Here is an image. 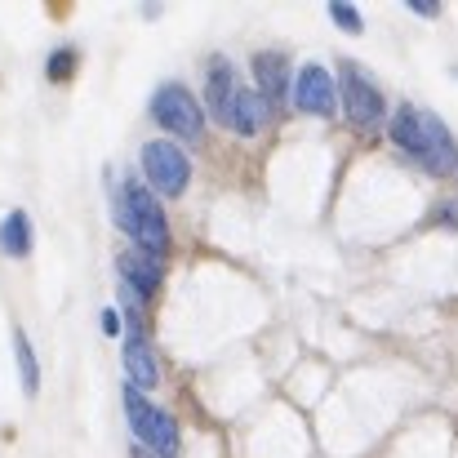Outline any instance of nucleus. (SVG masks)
Listing matches in <instances>:
<instances>
[{
    "instance_id": "obj_14",
    "label": "nucleus",
    "mask_w": 458,
    "mask_h": 458,
    "mask_svg": "<svg viewBox=\"0 0 458 458\" xmlns=\"http://www.w3.org/2000/svg\"><path fill=\"white\" fill-rule=\"evenodd\" d=\"M13 356H18L22 392H27V396H36V392H40V365H36V352H31V343H27V334H22V329L13 334Z\"/></svg>"
},
{
    "instance_id": "obj_9",
    "label": "nucleus",
    "mask_w": 458,
    "mask_h": 458,
    "mask_svg": "<svg viewBox=\"0 0 458 458\" xmlns=\"http://www.w3.org/2000/svg\"><path fill=\"white\" fill-rule=\"evenodd\" d=\"M116 267H121V281H125V285H130L139 299H152L156 290H160V281H165L160 259L143 254V250H125V254L116 259Z\"/></svg>"
},
{
    "instance_id": "obj_6",
    "label": "nucleus",
    "mask_w": 458,
    "mask_h": 458,
    "mask_svg": "<svg viewBox=\"0 0 458 458\" xmlns=\"http://www.w3.org/2000/svg\"><path fill=\"white\" fill-rule=\"evenodd\" d=\"M152 121L160 130H169V134H178V139H200V130H205V112H200V103L191 98V89L187 85H160L152 98Z\"/></svg>"
},
{
    "instance_id": "obj_12",
    "label": "nucleus",
    "mask_w": 458,
    "mask_h": 458,
    "mask_svg": "<svg viewBox=\"0 0 458 458\" xmlns=\"http://www.w3.org/2000/svg\"><path fill=\"white\" fill-rule=\"evenodd\" d=\"M125 374H130V387H139V392L160 383L156 356H152V347H148V338H143L139 329H130V338H125Z\"/></svg>"
},
{
    "instance_id": "obj_15",
    "label": "nucleus",
    "mask_w": 458,
    "mask_h": 458,
    "mask_svg": "<svg viewBox=\"0 0 458 458\" xmlns=\"http://www.w3.org/2000/svg\"><path fill=\"white\" fill-rule=\"evenodd\" d=\"M72 72H76V49H54L49 63H45V76L49 81H67Z\"/></svg>"
},
{
    "instance_id": "obj_16",
    "label": "nucleus",
    "mask_w": 458,
    "mask_h": 458,
    "mask_svg": "<svg viewBox=\"0 0 458 458\" xmlns=\"http://www.w3.org/2000/svg\"><path fill=\"white\" fill-rule=\"evenodd\" d=\"M329 18H334L343 31H365V18H360L352 4H343V0H334V4H329Z\"/></svg>"
},
{
    "instance_id": "obj_18",
    "label": "nucleus",
    "mask_w": 458,
    "mask_h": 458,
    "mask_svg": "<svg viewBox=\"0 0 458 458\" xmlns=\"http://www.w3.org/2000/svg\"><path fill=\"white\" fill-rule=\"evenodd\" d=\"M103 334H112V338H116V334H121V316H116V311H112V307H107V311H103Z\"/></svg>"
},
{
    "instance_id": "obj_17",
    "label": "nucleus",
    "mask_w": 458,
    "mask_h": 458,
    "mask_svg": "<svg viewBox=\"0 0 458 458\" xmlns=\"http://www.w3.org/2000/svg\"><path fill=\"white\" fill-rule=\"evenodd\" d=\"M410 9L423 13V18H441V4H437V0H410Z\"/></svg>"
},
{
    "instance_id": "obj_11",
    "label": "nucleus",
    "mask_w": 458,
    "mask_h": 458,
    "mask_svg": "<svg viewBox=\"0 0 458 458\" xmlns=\"http://www.w3.org/2000/svg\"><path fill=\"white\" fill-rule=\"evenodd\" d=\"M232 94H236L232 63H227L223 54H214V58H209V81H205V107H209V116L223 121V125H227V103H232Z\"/></svg>"
},
{
    "instance_id": "obj_13",
    "label": "nucleus",
    "mask_w": 458,
    "mask_h": 458,
    "mask_svg": "<svg viewBox=\"0 0 458 458\" xmlns=\"http://www.w3.org/2000/svg\"><path fill=\"white\" fill-rule=\"evenodd\" d=\"M0 250L9 259H27L31 254V218L22 209H13V214L0 218Z\"/></svg>"
},
{
    "instance_id": "obj_1",
    "label": "nucleus",
    "mask_w": 458,
    "mask_h": 458,
    "mask_svg": "<svg viewBox=\"0 0 458 458\" xmlns=\"http://www.w3.org/2000/svg\"><path fill=\"white\" fill-rule=\"evenodd\" d=\"M387 134H392V143L401 152L414 156L428 174H454L458 148H454V134L445 130L441 116H432L423 107H396Z\"/></svg>"
},
{
    "instance_id": "obj_4",
    "label": "nucleus",
    "mask_w": 458,
    "mask_h": 458,
    "mask_svg": "<svg viewBox=\"0 0 458 458\" xmlns=\"http://www.w3.org/2000/svg\"><path fill=\"white\" fill-rule=\"evenodd\" d=\"M143 174H148L152 196H182L191 182V160L169 139H152V143H143Z\"/></svg>"
},
{
    "instance_id": "obj_3",
    "label": "nucleus",
    "mask_w": 458,
    "mask_h": 458,
    "mask_svg": "<svg viewBox=\"0 0 458 458\" xmlns=\"http://www.w3.org/2000/svg\"><path fill=\"white\" fill-rule=\"evenodd\" d=\"M125 414H130L134 437H139L148 450H156L160 458L178 454V423H174L165 410H156L152 401H148L139 387H130V383H125Z\"/></svg>"
},
{
    "instance_id": "obj_10",
    "label": "nucleus",
    "mask_w": 458,
    "mask_h": 458,
    "mask_svg": "<svg viewBox=\"0 0 458 458\" xmlns=\"http://www.w3.org/2000/svg\"><path fill=\"white\" fill-rule=\"evenodd\" d=\"M267 103L254 94V89H241L236 85V94H232V103H227V125L241 134V139H254L263 125H267Z\"/></svg>"
},
{
    "instance_id": "obj_5",
    "label": "nucleus",
    "mask_w": 458,
    "mask_h": 458,
    "mask_svg": "<svg viewBox=\"0 0 458 458\" xmlns=\"http://www.w3.org/2000/svg\"><path fill=\"white\" fill-rule=\"evenodd\" d=\"M338 76H343V81H338L334 94H343V112H347V121L360 125V130L378 125L383 112H387V103H383V89L374 85V76H369L360 63H343Z\"/></svg>"
},
{
    "instance_id": "obj_8",
    "label": "nucleus",
    "mask_w": 458,
    "mask_h": 458,
    "mask_svg": "<svg viewBox=\"0 0 458 458\" xmlns=\"http://www.w3.org/2000/svg\"><path fill=\"white\" fill-rule=\"evenodd\" d=\"M254 72H259V98L267 103V112H281L285 94H290V63L276 49L254 54Z\"/></svg>"
},
{
    "instance_id": "obj_7",
    "label": "nucleus",
    "mask_w": 458,
    "mask_h": 458,
    "mask_svg": "<svg viewBox=\"0 0 458 458\" xmlns=\"http://www.w3.org/2000/svg\"><path fill=\"white\" fill-rule=\"evenodd\" d=\"M294 107H299V112H307V116H320V121H329V116L338 112L334 76H329L320 63H307V67H299V76H294Z\"/></svg>"
},
{
    "instance_id": "obj_2",
    "label": "nucleus",
    "mask_w": 458,
    "mask_h": 458,
    "mask_svg": "<svg viewBox=\"0 0 458 458\" xmlns=\"http://www.w3.org/2000/svg\"><path fill=\"white\" fill-rule=\"evenodd\" d=\"M116 227L125 236H134V245L152 259L169 254V223H165V209L148 191V182H130L121 196H116Z\"/></svg>"
}]
</instances>
